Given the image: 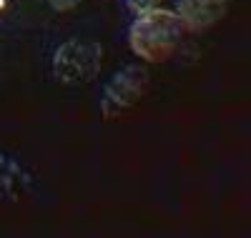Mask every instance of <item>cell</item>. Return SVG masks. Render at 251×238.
Returning <instances> with one entry per match:
<instances>
[{
  "instance_id": "cell-1",
  "label": "cell",
  "mask_w": 251,
  "mask_h": 238,
  "mask_svg": "<svg viewBox=\"0 0 251 238\" xmlns=\"http://www.w3.org/2000/svg\"><path fill=\"white\" fill-rule=\"evenodd\" d=\"M181 33H183V25L176 10L158 5L136 15L133 25L128 30V46L141 60L161 63L176 53Z\"/></svg>"
},
{
  "instance_id": "cell-2",
  "label": "cell",
  "mask_w": 251,
  "mask_h": 238,
  "mask_svg": "<svg viewBox=\"0 0 251 238\" xmlns=\"http://www.w3.org/2000/svg\"><path fill=\"white\" fill-rule=\"evenodd\" d=\"M100 66V50L98 46H88L80 40L66 43L55 53V73L66 83H86Z\"/></svg>"
},
{
  "instance_id": "cell-3",
  "label": "cell",
  "mask_w": 251,
  "mask_h": 238,
  "mask_svg": "<svg viewBox=\"0 0 251 238\" xmlns=\"http://www.w3.org/2000/svg\"><path fill=\"white\" fill-rule=\"evenodd\" d=\"M146 80H149L146 71L136 66L123 68L118 75H113V80L103 91V111H106V116H116L123 108L133 105L146 91Z\"/></svg>"
},
{
  "instance_id": "cell-4",
  "label": "cell",
  "mask_w": 251,
  "mask_h": 238,
  "mask_svg": "<svg viewBox=\"0 0 251 238\" xmlns=\"http://www.w3.org/2000/svg\"><path fill=\"white\" fill-rule=\"evenodd\" d=\"M224 5L226 0H178L176 15L183 30H203L221 18Z\"/></svg>"
},
{
  "instance_id": "cell-5",
  "label": "cell",
  "mask_w": 251,
  "mask_h": 238,
  "mask_svg": "<svg viewBox=\"0 0 251 238\" xmlns=\"http://www.w3.org/2000/svg\"><path fill=\"white\" fill-rule=\"evenodd\" d=\"M161 5V0H128V8L138 15L143 10H151V8H158Z\"/></svg>"
},
{
  "instance_id": "cell-6",
  "label": "cell",
  "mask_w": 251,
  "mask_h": 238,
  "mask_svg": "<svg viewBox=\"0 0 251 238\" xmlns=\"http://www.w3.org/2000/svg\"><path fill=\"white\" fill-rule=\"evenodd\" d=\"M80 3V0H50V5L55 8V10H71V8H75Z\"/></svg>"
},
{
  "instance_id": "cell-7",
  "label": "cell",
  "mask_w": 251,
  "mask_h": 238,
  "mask_svg": "<svg viewBox=\"0 0 251 238\" xmlns=\"http://www.w3.org/2000/svg\"><path fill=\"white\" fill-rule=\"evenodd\" d=\"M5 3H8V0H0V10H3V8H5Z\"/></svg>"
}]
</instances>
